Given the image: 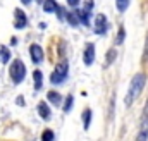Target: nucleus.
<instances>
[{
    "label": "nucleus",
    "instance_id": "nucleus-25",
    "mask_svg": "<svg viewBox=\"0 0 148 141\" xmlns=\"http://www.w3.org/2000/svg\"><path fill=\"white\" fill-rule=\"evenodd\" d=\"M66 2H67V5H69V7H77L81 0H66Z\"/></svg>",
    "mask_w": 148,
    "mask_h": 141
},
{
    "label": "nucleus",
    "instance_id": "nucleus-8",
    "mask_svg": "<svg viewBox=\"0 0 148 141\" xmlns=\"http://www.w3.org/2000/svg\"><path fill=\"white\" fill-rule=\"evenodd\" d=\"M29 57H31V60H33L35 64H41V62H43L45 53H43V48H41L38 43H31V45H29Z\"/></svg>",
    "mask_w": 148,
    "mask_h": 141
},
{
    "label": "nucleus",
    "instance_id": "nucleus-21",
    "mask_svg": "<svg viewBox=\"0 0 148 141\" xmlns=\"http://www.w3.org/2000/svg\"><path fill=\"white\" fill-rule=\"evenodd\" d=\"M107 59H105V62L110 66V64H114V60H115V57H117V52H115V48H110L109 52H107V55H105Z\"/></svg>",
    "mask_w": 148,
    "mask_h": 141
},
{
    "label": "nucleus",
    "instance_id": "nucleus-22",
    "mask_svg": "<svg viewBox=\"0 0 148 141\" xmlns=\"http://www.w3.org/2000/svg\"><path fill=\"white\" fill-rule=\"evenodd\" d=\"M57 14H59L57 17H59L60 21H66V10H64V7H60V5H59V9H57Z\"/></svg>",
    "mask_w": 148,
    "mask_h": 141
},
{
    "label": "nucleus",
    "instance_id": "nucleus-15",
    "mask_svg": "<svg viewBox=\"0 0 148 141\" xmlns=\"http://www.w3.org/2000/svg\"><path fill=\"white\" fill-rule=\"evenodd\" d=\"M83 117V127L84 129H90V124H91V110L90 108H84V112L81 114Z\"/></svg>",
    "mask_w": 148,
    "mask_h": 141
},
{
    "label": "nucleus",
    "instance_id": "nucleus-7",
    "mask_svg": "<svg viewBox=\"0 0 148 141\" xmlns=\"http://www.w3.org/2000/svg\"><path fill=\"white\" fill-rule=\"evenodd\" d=\"M95 55H97V48L95 43H86L84 45V53H83V60L86 66H91L95 62Z\"/></svg>",
    "mask_w": 148,
    "mask_h": 141
},
{
    "label": "nucleus",
    "instance_id": "nucleus-26",
    "mask_svg": "<svg viewBox=\"0 0 148 141\" xmlns=\"http://www.w3.org/2000/svg\"><path fill=\"white\" fill-rule=\"evenodd\" d=\"M84 9L91 12V9H93V0H86V3H84Z\"/></svg>",
    "mask_w": 148,
    "mask_h": 141
},
{
    "label": "nucleus",
    "instance_id": "nucleus-27",
    "mask_svg": "<svg viewBox=\"0 0 148 141\" xmlns=\"http://www.w3.org/2000/svg\"><path fill=\"white\" fill-rule=\"evenodd\" d=\"M143 115H148V100H147V103H145V108H143Z\"/></svg>",
    "mask_w": 148,
    "mask_h": 141
},
{
    "label": "nucleus",
    "instance_id": "nucleus-6",
    "mask_svg": "<svg viewBox=\"0 0 148 141\" xmlns=\"http://www.w3.org/2000/svg\"><path fill=\"white\" fill-rule=\"evenodd\" d=\"M134 141H148V115H141L138 134H136V140Z\"/></svg>",
    "mask_w": 148,
    "mask_h": 141
},
{
    "label": "nucleus",
    "instance_id": "nucleus-20",
    "mask_svg": "<svg viewBox=\"0 0 148 141\" xmlns=\"http://www.w3.org/2000/svg\"><path fill=\"white\" fill-rule=\"evenodd\" d=\"M53 140H55V134H53L52 129H45L41 133V141H53Z\"/></svg>",
    "mask_w": 148,
    "mask_h": 141
},
{
    "label": "nucleus",
    "instance_id": "nucleus-13",
    "mask_svg": "<svg viewBox=\"0 0 148 141\" xmlns=\"http://www.w3.org/2000/svg\"><path fill=\"white\" fill-rule=\"evenodd\" d=\"M41 5H43L45 12H57V9H59V3L55 0H43Z\"/></svg>",
    "mask_w": 148,
    "mask_h": 141
},
{
    "label": "nucleus",
    "instance_id": "nucleus-10",
    "mask_svg": "<svg viewBox=\"0 0 148 141\" xmlns=\"http://www.w3.org/2000/svg\"><path fill=\"white\" fill-rule=\"evenodd\" d=\"M47 100H48V103H52L53 107H60V103H62L60 93H59V91H53V90H50V91L47 93Z\"/></svg>",
    "mask_w": 148,
    "mask_h": 141
},
{
    "label": "nucleus",
    "instance_id": "nucleus-17",
    "mask_svg": "<svg viewBox=\"0 0 148 141\" xmlns=\"http://www.w3.org/2000/svg\"><path fill=\"white\" fill-rule=\"evenodd\" d=\"M66 21H67L71 26H77V24H79V19H77L76 12H67V14H66Z\"/></svg>",
    "mask_w": 148,
    "mask_h": 141
},
{
    "label": "nucleus",
    "instance_id": "nucleus-19",
    "mask_svg": "<svg viewBox=\"0 0 148 141\" xmlns=\"http://www.w3.org/2000/svg\"><path fill=\"white\" fill-rule=\"evenodd\" d=\"M115 7L119 12H126V9L129 7V0H115Z\"/></svg>",
    "mask_w": 148,
    "mask_h": 141
},
{
    "label": "nucleus",
    "instance_id": "nucleus-28",
    "mask_svg": "<svg viewBox=\"0 0 148 141\" xmlns=\"http://www.w3.org/2000/svg\"><path fill=\"white\" fill-rule=\"evenodd\" d=\"M10 45H17V38H16V36L10 38Z\"/></svg>",
    "mask_w": 148,
    "mask_h": 141
},
{
    "label": "nucleus",
    "instance_id": "nucleus-4",
    "mask_svg": "<svg viewBox=\"0 0 148 141\" xmlns=\"http://www.w3.org/2000/svg\"><path fill=\"white\" fill-rule=\"evenodd\" d=\"M109 19H107V16L105 14H97L95 16V23H93V31L97 33V35L103 36L107 35V31H109Z\"/></svg>",
    "mask_w": 148,
    "mask_h": 141
},
{
    "label": "nucleus",
    "instance_id": "nucleus-24",
    "mask_svg": "<svg viewBox=\"0 0 148 141\" xmlns=\"http://www.w3.org/2000/svg\"><path fill=\"white\" fill-rule=\"evenodd\" d=\"M16 103H17L19 107H24V105H26V103H24V97H21V95H19V97L16 98Z\"/></svg>",
    "mask_w": 148,
    "mask_h": 141
},
{
    "label": "nucleus",
    "instance_id": "nucleus-9",
    "mask_svg": "<svg viewBox=\"0 0 148 141\" xmlns=\"http://www.w3.org/2000/svg\"><path fill=\"white\" fill-rule=\"evenodd\" d=\"M38 110V115L43 119V120H50L52 119V110H50V107H48V103L47 102H40L36 107Z\"/></svg>",
    "mask_w": 148,
    "mask_h": 141
},
{
    "label": "nucleus",
    "instance_id": "nucleus-2",
    "mask_svg": "<svg viewBox=\"0 0 148 141\" xmlns=\"http://www.w3.org/2000/svg\"><path fill=\"white\" fill-rule=\"evenodd\" d=\"M9 76H10V81L14 84H21L26 77V66L21 59H14L10 67H9Z\"/></svg>",
    "mask_w": 148,
    "mask_h": 141
},
{
    "label": "nucleus",
    "instance_id": "nucleus-1",
    "mask_svg": "<svg viewBox=\"0 0 148 141\" xmlns=\"http://www.w3.org/2000/svg\"><path fill=\"white\" fill-rule=\"evenodd\" d=\"M145 84H147V74H145V72H136V74L133 76L131 84H129V90H127V93H126V100H124L126 105L131 107L134 103V100L141 95Z\"/></svg>",
    "mask_w": 148,
    "mask_h": 141
},
{
    "label": "nucleus",
    "instance_id": "nucleus-5",
    "mask_svg": "<svg viewBox=\"0 0 148 141\" xmlns=\"http://www.w3.org/2000/svg\"><path fill=\"white\" fill-rule=\"evenodd\" d=\"M28 26V17L24 14L23 9H16L14 10V28L16 29H24Z\"/></svg>",
    "mask_w": 148,
    "mask_h": 141
},
{
    "label": "nucleus",
    "instance_id": "nucleus-11",
    "mask_svg": "<svg viewBox=\"0 0 148 141\" xmlns=\"http://www.w3.org/2000/svg\"><path fill=\"white\" fill-rule=\"evenodd\" d=\"M76 16L79 19V24H83V26H88L90 24V17H91V12L90 10H86V9L76 10Z\"/></svg>",
    "mask_w": 148,
    "mask_h": 141
},
{
    "label": "nucleus",
    "instance_id": "nucleus-12",
    "mask_svg": "<svg viewBox=\"0 0 148 141\" xmlns=\"http://www.w3.org/2000/svg\"><path fill=\"white\" fill-rule=\"evenodd\" d=\"M10 59H12L10 50H9L5 45H0V62L5 66V64H9V62H10Z\"/></svg>",
    "mask_w": 148,
    "mask_h": 141
},
{
    "label": "nucleus",
    "instance_id": "nucleus-29",
    "mask_svg": "<svg viewBox=\"0 0 148 141\" xmlns=\"http://www.w3.org/2000/svg\"><path fill=\"white\" fill-rule=\"evenodd\" d=\"M31 2H33V0H21V3H23V5H29Z\"/></svg>",
    "mask_w": 148,
    "mask_h": 141
},
{
    "label": "nucleus",
    "instance_id": "nucleus-16",
    "mask_svg": "<svg viewBox=\"0 0 148 141\" xmlns=\"http://www.w3.org/2000/svg\"><path fill=\"white\" fill-rule=\"evenodd\" d=\"M124 38H126V29H124V26H121L119 28V33H117V36H115V45L119 47V45H122L124 43Z\"/></svg>",
    "mask_w": 148,
    "mask_h": 141
},
{
    "label": "nucleus",
    "instance_id": "nucleus-30",
    "mask_svg": "<svg viewBox=\"0 0 148 141\" xmlns=\"http://www.w3.org/2000/svg\"><path fill=\"white\" fill-rule=\"evenodd\" d=\"M38 3H43V0H38Z\"/></svg>",
    "mask_w": 148,
    "mask_h": 141
},
{
    "label": "nucleus",
    "instance_id": "nucleus-23",
    "mask_svg": "<svg viewBox=\"0 0 148 141\" xmlns=\"http://www.w3.org/2000/svg\"><path fill=\"white\" fill-rule=\"evenodd\" d=\"M148 60V33H147V40H145V50H143V62Z\"/></svg>",
    "mask_w": 148,
    "mask_h": 141
},
{
    "label": "nucleus",
    "instance_id": "nucleus-14",
    "mask_svg": "<svg viewBox=\"0 0 148 141\" xmlns=\"http://www.w3.org/2000/svg\"><path fill=\"white\" fill-rule=\"evenodd\" d=\"M33 79H35V90H41L43 88V74H41V70H33Z\"/></svg>",
    "mask_w": 148,
    "mask_h": 141
},
{
    "label": "nucleus",
    "instance_id": "nucleus-3",
    "mask_svg": "<svg viewBox=\"0 0 148 141\" xmlns=\"http://www.w3.org/2000/svg\"><path fill=\"white\" fill-rule=\"evenodd\" d=\"M67 76H69V64L66 60H62L55 66L53 72L50 74V83L52 84H62L67 79Z\"/></svg>",
    "mask_w": 148,
    "mask_h": 141
},
{
    "label": "nucleus",
    "instance_id": "nucleus-18",
    "mask_svg": "<svg viewBox=\"0 0 148 141\" xmlns=\"http://www.w3.org/2000/svg\"><path fill=\"white\" fill-rule=\"evenodd\" d=\"M73 105H74V97L73 95H69V97L66 98V102H64V112L69 114V112L73 110Z\"/></svg>",
    "mask_w": 148,
    "mask_h": 141
}]
</instances>
